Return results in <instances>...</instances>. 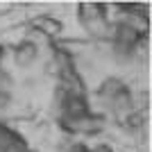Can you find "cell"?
I'll use <instances>...</instances> for the list:
<instances>
[{"mask_svg": "<svg viewBox=\"0 0 152 152\" xmlns=\"http://www.w3.org/2000/svg\"><path fill=\"white\" fill-rule=\"evenodd\" d=\"M30 27L34 32H39V34H43L45 39H55V37H59L64 32V23L61 20H57V18H52V16H37V18H32L30 20Z\"/></svg>", "mask_w": 152, "mask_h": 152, "instance_id": "3", "label": "cell"}, {"mask_svg": "<svg viewBox=\"0 0 152 152\" xmlns=\"http://www.w3.org/2000/svg\"><path fill=\"white\" fill-rule=\"evenodd\" d=\"M0 152H27V141L5 123H0Z\"/></svg>", "mask_w": 152, "mask_h": 152, "instance_id": "2", "label": "cell"}, {"mask_svg": "<svg viewBox=\"0 0 152 152\" xmlns=\"http://www.w3.org/2000/svg\"><path fill=\"white\" fill-rule=\"evenodd\" d=\"M104 9H107V5H102V2H82V5H77V18H80L82 27L91 37L109 39L111 23H109Z\"/></svg>", "mask_w": 152, "mask_h": 152, "instance_id": "1", "label": "cell"}, {"mask_svg": "<svg viewBox=\"0 0 152 152\" xmlns=\"http://www.w3.org/2000/svg\"><path fill=\"white\" fill-rule=\"evenodd\" d=\"M37 57H39V45L34 43V41H30V39L20 41V43L14 48V61H16V66H20V68L32 66Z\"/></svg>", "mask_w": 152, "mask_h": 152, "instance_id": "4", "label": "cell"}, {"mask_svg": "<svg viewBox=\"0 0 152 152\" xmlns=\"http://www.w3.org/2000/svg\"><path fill=\"white\" fill-rule=\"evenodd\" d=\"M2 59H5V45L0 43V64H2Z\"/></svg>", "mask_w": 152, "mask_h": 152, "instance_id": "6", "label": "cell"}, {"mask_svg": "<svg viewBox=\"0 0 152 152\" xmlns=\"http://www.w3.org/2000/svg\"><path fill=\"white\" fill-rule=\"evenodd\" d=\"M68 152H91V150H89L86 145H84V143H77V145H73Z\"/></svg>", "mask_w": 152, "mask_h": 152, "instance_id": "5", "label": "cell"}]
</instances>
